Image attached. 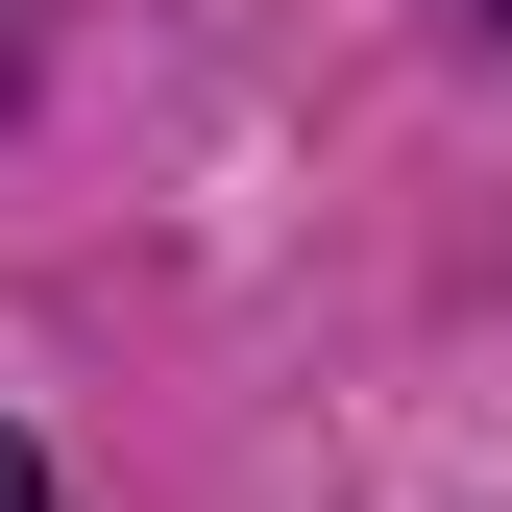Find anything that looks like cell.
I'll list each match as a JSON object with an SVG mask.
<instances>
[{"instance_id":"cell-1","label":"cell","mask_w":512,"mask_h":512,"mask_svg":"<svg viewBox=\"0 0 512 512\" xmlns=\"http://www.w3.org/2000/svg\"><path fill=\"white\" fill-rule=\"evenodd\" d=\"M0 512H49V464H25V439H0Z\"/></svg>"},{"instance_id":"cell-2","label":"cell","mask_w":512,"mask_h":512,"mask_svg":"<svg viewBox=\"0 0 512 512\" xmlns=\"http://www.w3.org/2000/svg\"><path fill=\"white\" fill-rule=\"evenodd\" d=\"M464 25H488V49H512V0H464Z\"/></svg>"}]
</instances>
